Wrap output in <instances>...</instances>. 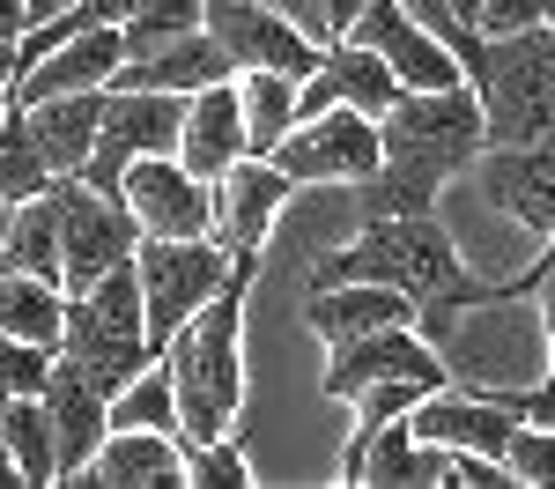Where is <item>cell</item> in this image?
<instances>
[{"mask_svg": "<svg viewBox=\"0 0 555 489\" xmlns=\"http://www.w3.org/2000/svg\"><path fill=\"white\" fill-rule=\"evenodd\" d=\"M378 133H385V164L348 185V230L385 216H429L437 193L452 178H467L489 149V119H481L474 82L400 89V104L378 119Z\"/></svg>", "mask_w": 555, "mask_h": 489, "instance_id": "6da1fadb", "label": "cell"}, {"mask_svg": "<svg viewBox=\"0 0 555 489\" xmlns=\"http://www.w3.org/2000/svg\"><path fill=\"white\" fill-rule=\"evenodd\" d=\"M253 282H259V253H237L230 282L164 342L185 438H230L237 415H245V305H253Z\"/></svg>", "mask_w": 555, "mask_h": 489, "instance_id": "7a4b0ae2", "label": "cell"}, {"mask_svg": "<svg viewBox=\"0 0 555 489\" xmlns=\"http://www.w3.org/2000/svg\"><path fill=\"white\" fill-rule=\"evenodd\" d=\"M474 96H481V119H489V149H526V141H548L555 133V30H504V38H481L474 60Z\"/></svg>", "mask_w": 555, "mask_h": 489, "instance_id": "3957f363", "label": "cell"}, {"mask_svg": "<svg viewBox=\"0 0 555 489\" xmlns=\"http://www.w3.org/2000/svg\"><path fill=\"white\" fill-rule=\"evenodd\" d=\"M60 356L89 371L104 394H119L127 378H141L156 363V342H149V305H141V267H112L96 289L67 297V334H60Z\"/></svg>", "mask_w": 555, "mask_h": 489, "instance_id": "277c9868", "label": "cell"}, {"mask_svg": "<svg viewBox=\"0 0 555 489\" xmlns=\"http://www.w3.org/2000/svg\"><path fill=\"white\" fill-rule=\"evenodd\" d=\"M133 267H141L149 342L164 349V342H171L178 326H185V319H193V311H201V305L215 297V289L230 282L237 253H230V245H215V237H141Z\"/></svg>", "mask_w": 555, "mask_h": 489, "instance_id": "5b68a950", "label": "cell"}, {"mask_svg": "<svg viewBox=\"0 0 555 489\" xmlns=\"http://www.w3.org/2000/svg\"><path fill=\"white\" fill-rule=\"evenodd\" d=\"M52 193H60V282L67 297H82L141 253V222L119 193H96L89 178H60Z\"/></svg>", "mask_w": 555, "mask_h": 489, "instance_id": "8992f818", "label": "cell"}, {"mask_svg": "<svg viewBox=\"0 0 555 489\" xmlns=\"http://www.w3.org/2000/svg\"><path fill=\"white\" fill-rule=\"evenodd\" d=\"M415 438L444 445V452H489L504 460L518 423H533V386H437L415 400Z\"/></svg>", "mask_w": 555, "mask_h": 489, "instance_id": "52a82bcc", "label": "cell"}, {"mask_svg": "<svg viewBox=\"0 0 555 489\" xmlns=\"http://www.w3.org/2000/svg\"><path fill=\"white\" fill-rule=\"evenodd\" d=\"M178 127H185V96L112 82V96H104V127H96V156L82 164V178L96 185V193H119L141 156H171Z\"/></svg>", "mask_w": 555, "mask_h": 489, "instance_id": "ba28073f", "label": "cell"}, {"mask_svg": "<svg viewBox=\"0 0 555 489\" xmlns=\"http://www.w3.org/2000/svg\"><path fill=\"white\" fill-rule=\"evenodd\" d=\"M274 164L297 178V185H356V178H371L385 164V133H378L371 112L326 104L319 119H297V127L282 133Z\"/></svg>", "mask_w": 555, "mask_h": 489, "instance_id": "9c48e42d", "label": "cell"}, {"mask_svg": "<svg viewBox=\"0 0 555 489\" xmlns=\"http://www.w3.org/2000/svg\"><path fill=\"white\" fill-rule=\"evenodd\" d=\"M385 378H423V386H452V356L429 342L415 319H392L378 334H363V342H341V349H326V371H319V394L326 400H356L385 386Z\"/></svg>", "mask_w": 555, "mask_h": 489, "instance_id": "30bf717a", "label": "cell"}, {"mask_svg": "<svg viewBox=\"0 0 555 489\" xmlns=\"http://www.w3.org/2000/svg\"><path fill=\"white\" fill-rule=\"evenodd\" d=\"M119 201L133 208L141 237H215V185L201 171H185V156H141L119 185Z\"/></svg>", "mask_w": 555, "mask_h": 489, "instance_id": "8fae6325", "label": "cell"}, {"mask_svg": "<svg viewBox=\"0 0 555 489\" xmlns=\"http://www.w3.org/2000/svg\"><path fill=\"white\" fill-rule=\"evenodd\" d=\"M208 30L222 38L230 67L253 75V67H274V75H311L326 44L311 38L304 23H289L282 8L267 0H208Z\"/></svg>", "mask_w": 555, "mask_h": 489, "instance_id": "7c38bea8", "label": "cell"}, {"mask_svg": "<svg viewBox=\"0 0 555 489\" xmlns=\"http://www.w3.org/2000/svg\"><path fill=\"white\" fill-rule=\"evenodd\" d=\"M304 185L274 156H245V164H230V171L215 178V245H230V253H259L267 245V230L282 222V208L297 201Z\"/></svg>", "mask_w": 555, "mask_h": 489, "instance_id": "4fadbf2b", "label": "cell"}, {"mask_svg": "<svg viewBox=\"0 0 555 489\" xmlns=\"http://www.w3.org/2000/svg\"><path fill=\"white\" fill-rule=\"evenodd\" d=\"M341 38H363V44H378L385 60H392V75L408 89H444V82H467V67H460V52L437 38V30H423L400 0H371L356 23H348Z\"/></svg>", "mask_w": 555, "mask_h": 489, "instance_id": "5bb4252c", "label": "cell"}, {"mask_svg": "<svg viewBox=\"0 0 555 489\" xmlns=\"http://www.w3.org/2000/svg\"><path fill=\"white\" fill-rule=\"evenodd\" d=\"M474 185L489 193V208L526 222L533 237H555V133L526 141V149H481Z\"/></svg>", "mask_w": 555, "mask_h": 489, "instance_id": "9a60e30c", "label": "cell"}, {"mask_svg": "<svg viewBox=\"0 0 555 489\" xmlns=\"http://www.w3.org/2000/svg\"><path fill=\"white\" fill-rule=\"evenodd\" d=\"M392 319H415V297L392 289V282H326V289H304L297 297V326L319 349L363 342V334H378Z\"/></svg>", "mask_w": 555, "mask_h": 489, "instance_id": "2e32d148", "label": "cell"}, {"mask_svg": "<svg viewBox=\"0 0 555 489\" xmlns=\"http://www.w3.org/2000/svg\"><path fill=\"white\" fill-rule=\"evenodd\" d=\"M119 67H127V38H119L112 23H82V30H67V38L52 44L38 67H23V75H15V96H23V104H38V96L112 89V82H119Z\"/></svg>", "mask_w": 555, "mask_h": 489, "instance_id": "e0dca14e", "label": "cell"}, {"mask_svg": "<svg viewBox=\"0 0 555 489\" xmlns=\"http://www.w3.org/2000/svg\"><path fill=\"white\" fill-rule=\"evenodd\" d=\"M178 156H185V171H201L208 185L230 171V164L253 156V127H245V89H237V75H230V82H208L201 96H185Z\"/></svg>", "mask_w": 555, "mask_h": 489, "instance_id": "ac0fdd59", "label": "cell"}, {"mask_svg": "<svg viewBox=\"0 0 555 489\" xmlns=\"http://www.w3.org/2000/svg\"><path fill=\"white\" fill-rule=\"evenodd\" d=\"M44 408H52V438H60V482H82V467L112 438V394L60 356L52 363V386H44Z\"/></svg>", "mask_w": 555, "mask_h": 489, "instance_id": "d6986e66", "label": "cell"}, {"mask_svg": "<svg viewBox=\"0 0 555 489\" xmlns=\"http://www.w3.org/2000/svg\"><path fill=\"white\" fill-rule=\"evenodd\" d=\"M89 489H185V438L171 430H112L82 467Z\"/></svg>", "mask_w": 555, "mask_h": 489, "instance_id": "ffe728a7", "label": "cell"}, {"mask_svg": "<svg viewBox=\"0 0 555 489\" xmlns=\"http://www.w3.org/2000/svg\"><path fill=\"white\" fill-rule=\"evenodd\" d=\"M230 75H237V67H230V52H222V38H215L208 23L119 67V82H127V89H171V96H201L208 82H230Z\"/></svg>", "mask_w": 555, "mask_h": 489, "instance_id": "44dd1931", "label": "cell"}, {"mask_svg": "<svg viewBox=\"0 0 555 489\" xmlns=\"http://www.w3.org/2000/svg\"><path fill=\"white\" fill-rule=\"evenodd\" d=\"M104 96L112 89H75V96H38L30 104V127L44 141V164L60 178H82V164L96 156V127H104ZM23 104V96H15Z\"/></svg>", "mask_w": 555, "mask_h": 489, "instance_id": "7402d4cb", "label": "cell"}, {"mask_svg": "<svg viewBox=\"0 0 555 489\" xmlns=\"http://www.w3.org/2000/svg\"><path fill=\"white\" fill-rule=\"evenodd\" d=\"M452 482V452L444 445L415 438V423H385L371 438V460H363V489H444Z\"/></svg>", "mask_w": 555, "mask_h": 489, "instance_id": "603a6c76", "label": "cell"}, {"mask_svg": "<svg viewBox=\"0 0 555 489\" xmlns=\"http://www.w3.org/2000/svg\"><path fill=\"white\" fill-rule=\"evenodd\" d=\"M319 67H326L334 96L356 104V112H371V119H385V112L400 104V89H408L400 75H392V60H385L378 44H363V38H326Z\"/></svg>", "mask_w": 555, "mask_h": 489, "instance_id": "cb8c5ba5", "label": "cell"}, {"mask_svg": "<svg viewBox=\"0 0 555 489\" xmlns=\"http://www.w3.org/2000/svg\"><path fill=\"white\" fill-rule=\"evenodd\" d=\"M0 334H23V342L60 349V334H67V289L44 282V274H23V267H0Z\"/></svg>", "mask_w": 555, "mask_h": 489, "instance_id": "d4e9b609", "label": "cell"}, {"mask_svg": "<svg viewBox=\"0 0 555 489\" xmlns=\"http://www.w3.org/2000/svg\"><path fill=\"white\" fill-rule=\"evenodd\" d=\"M437 394V386H423V378H385V386H371V394H356L348 408H356V423H348V445H341V475L348 489H363V460H371V438H378L385 423H400V415H415V400Z\"/></svg>", "mask_w": 555, "mask_h": 489, "instance_id": "484cf974", "label": "cell"}, {"mask_svg": "<svg viewBox=\"0 0 555 489\" xmlns=\"http://www.w3.org/2000/svg\"><path fill=\"white\" fill-rule=\"evenodd\" d=\"M0 452L15 460L23 489H52V482H60V438H52V408H44V394H15V400H8Z\"/></svg>", "mask_w": 555, "mask_h": 489, "instance_id": "4316f807", "label": "cell"}, {"mask_svg": "<svg viewBox=\"0 0 555 489\" xmlns=\"http://www.w3.org/2000/svg\"><path fill=\"white\" fill-rule=\"evenodd\" d=\"M0 267H23V274L60 282V193H38V201H15V208H8ZM60 289H67V282H60Z\"/></svg>", "mask_w": 555, "mask_h": 489, "instance_id": "83f0119b", "label": "cell"}, {"mask_svg": "<svg viewBox=\"0 0 555 489\" xmlns=\"http://www.w3.org/2000/svg\"><path fill=\"white\" fill-rule=\"evenodd\" d=\"M60 171L44 164V141L30 127V104H8V119H0V201L15 208V201H38L52 193Z\"/></svg>", "mask_w": 555, "mask_h": 489, "instance_id": "f1b7e54d", "label": "cell"}, {"mask_svg": "<svg viewBox=\"0 0 555 489\" xmlns=\"http://www.w3.org/2000/svg\"><path fill=\"white\" fill-rule=\"evenodd\" d=\"M297 82L304 75H274V67L237 75V89H245V127H253V156H274L282 133L297 127Z\"/></svg>", "mask_w": 555, "mask_h": 489, "instance_id": "f546056e", "label": "cell"}, {"mask_svg": "<svg viewBox=\"0 0 555 489\" xmlns=\"http://www.w3.org/2000/svg\"><path fill=\"white\" fill-rule=\"evenodd\" d=\"M112 430H171V438H185V423H178V386H171V363H164V356L112 394Z\"/></svg>", "mask_w": 555, "mask_h": 489, "instance_id": "4dcf8cb0", "label": "cell"}, {"mask_svg": "<svg viewBox=\"0 0 555 489\" xmlns=\"http://www.w3.org/2000/svg\"><path fill=\"white\" fill-rule=\"evenodd\" d=\"M185 489H253V460L230 438H185Z\"/></svg>", "mask_w": 555, "mask_h": 489, "instance_id": "1f68e13d", "label": "cell"}, {"mask_svg": "<svg viewBox=\"0 0 555 489\" xmlns=\"http://www.w3.org/2000/svg\"><path fill=\"white\" fill-rule=\"evenodd\" d=\"M201 23H208V0H141V15H133L119 38H127V60H141V52L185 38V30H201Z\"/></svg>", "mask_w": 555, "mask_h": 489, "instance_id": "d6a6232c", "label": "cell"}, {"mask_svg": "<svg viewBox=\"0 0 555 489\" xmlns=\"http://www.w3.org/2000/svg\"><path fill=\"white\" fill-rule=\"evenodd\" d=\"M504 467H512L526 489H555V423H518Z\"/></svg>", "mask_w": 555, "mask_h": 489, "instance_id": "836d02e7", "label": "cell"}, {"mask_svg": "<svg viewBox=\"0 0 555 489\" xmlns=\"http://www.w3.org/2000/svg\"><path fill=\"white\" fill-rule=\"evenodd\" d=\"M52 363H60V349L23 342V334H0V378H8L15 394H44V386H52Z\"/></svg>", "mask_w": 555, "mask_h": 489, "instance_id": "e575fe53", "label": "cell"}, {"mask_svg": "<svg viewBox=\"0 0 555 489\" xmlns=\"http://www.w3.org/2000/svg\"><path fill=\"white\" fill-rule=\"evenodd\" d=\"M555 0H481V38H504V30H533L548 23Z\"/></svg>", "mask_w": 555, "mask_h": 489, "instance_id": "d590c367", "label": "cell"}, {"mask_svg": "<svg viewBox=\"0 0 555 489\" xmlns=\"http://www.w3.org/2000/svg\"><path fill=\"white\" fill-rule=\"evenodd\" d=\"M504 482H518L504 460H489V452H452V482L444 489H504Z\"/></svg>", "mask_w": 555, "mask_h": 489, "instance_id": "8d00e7d4", "label": "cell"}, {"mask_svg": "<svg viewBox=\"0 0 555 489\" xmlns=\"http://www.w3.org/2000/svg\"><path fill=\"white\" fill-rule=\"evenodd\" d=\"M267 8H282L289 23H304V30H311L319 44L334 38V0H267Z\"/></svg>", "mask_w": 555, "mask_h": 489, "instance_id": "74e56055", "label": "cell"}, {"mask_svg": "<svg viewBox=\"0 0 555 489\" xmlns=\"http://www.w3.org/2000/svg\"><path fill=\"white\" fill-rule=\"evenodd\" d=\"M89 23H112V30H127L133 15H141V0H82Z\"/></svg>", "mask_w": 555, "mask_h": 489, "instance_id": "f35d334b", "label": "cell"}, {"mask_svg": "<svg viewBox=\"0 0 555 489\" xmlns=\"http://www.w3.org/2000/svg\"><path fill=\"white\" fill-rule=\"evenodd\" d=\"M67 8H82V0H23L30 23H52V15H67ZM30 23H23V30H30Z\"/></svg>", "mask_w": 555, "mask_h": 489, "instance_id": "ab89813d", "label": "cell"}, {"mask_svg": "<svg viewBox=\"0 0 555 489\" xmlns=\"http://www.w3.org/2000/svg\"><path fill=\"white\" fill-rule=\"evenodd\" d=\"M23 23H30L23 0H0V38H23Z\"/></svg>", "mask_w": 555, "mask_h": 489, "instance_id": "60d3db41", "label": "cell"}, {"mask_svg": "<svg viewBox=\"0 0 555 489\" xmlns=\"http://www.w3.org/2000/svg\"><path fill=\"white\" fill-rule=\"evenodd\" d=\"M363 8H371V0H334V38H341V30L356 23V15H363Z\"/></svg>", "mask_w": 555, "mask_h": 489, "instance_id": "b9f144b4", "label": "cell"}, {"mask_svg": "<svg viewBox=\"0 0 555 489\" xmlns=\"http://www.w3.org/2000/svg\"><path fill=\"white\" fill-rule=\"evenodd\" d=\"M0 82H15V38H0Z\"/></svg>", "mask_w": 555, "mask_h": 489, "instance_id": "7bdbcfd3", "label": "cell"}, {"mask_svg": "<svg viewBox=\"0 0 555 489\" xmlns=\"http://www.w3.org/2000/svg\"><path fill=\"white\" fill-rule=\"evenodd\" d=\"M15 482H23V475H15V460L0 452V489H15Z\"/></svg>", "mask_w": 555, "mask_h": 489, "instance_id": "ee69618b", "label": "cell"}, {"mask_svg": "<svg viewBox=\"0 0 555 489\" xmlns=\"http://www.w3.org/2000/svg\"><path fill=\"white\" fill-rule=\"evenodd\" d=\"M8 400H15V386H8V378H0V430H8Z\"/></svg>", "mask_w": 555, "mask_h": 489, "instance_id": "f6af8a7d", "label": "cell"}, {"mask_svg": "<svg viewBox=\"0 0 555 489\" xmlns=\"http://www.w3.org/2000/svg\"><path fill=\"white\" fill-rule=\"evenodd\" d=\"M8 104H15V82H0V119H8Z\"/></svg>", "mask_w": 555, "mask_h": 489, "instance_id": "bcb514c9", "label": "cell"}, {"mask_svg": "<svg viewBox=\"0 0 555 489\" xmlns=\"http://www.w3.org/2000/svg\"><path fill=\"white\" fill-rule=\"evenodd\" d=\"M0 245H8V208H0Z\"/></svg>", "mask_w": 555, "mask_h": 489, "instance_id": "7dc6e473", "label": "cell"}, {"mask_svg": "<svg viewBox=\"0 0 555 489\" xmlns=\"http://www.w3.org/2000/svg\"><path fill=\"white\" fill-rule=\"evenodd\" d=\"M548 30H555V8H548Z\"/></svg>", "mask_w": 555, "mask_h": 489, "instance_id": "c3c4849f", "label": "cell"}, {"mask_svg": "<svg viewBox=\"0 0 555 489\" xmlns=\"http://www.w3.org/2000/svg\"><path fill=\"white\" fill-rule=\"evenodd\" d=\"M0 208H8V201H0Z\"/></svg>", "mask_w": 555, "mask_h": 489, "instance_id": "681fc988", "label": "cell"}]
</instances>
